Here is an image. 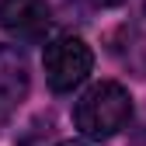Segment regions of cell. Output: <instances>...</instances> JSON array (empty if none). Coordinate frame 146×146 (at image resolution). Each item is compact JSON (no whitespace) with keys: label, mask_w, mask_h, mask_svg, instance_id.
Here are the masks:
<instances>
[{"label":"cell","mask_w":146,"mask_h":146,"mask_svg":"<svg viewBox=\"0 0 146 146\" xmlns=\"http://www.w3.org/2000/svg\"><path fill=\"white\" fill-rule=\"evenodd\" d=\"M0 25L21 42H38L49 31L45 0H0Z\"/></svg>","instance_id":"3957f363"},{"label":"cell","mask_w":146,"mask_h":146,"mask_svg":"<svg viewBox=\"0 0 146 146\" xmlns=\"http://www.w3.org/2000/svg\"><path fill=\"white\" fill-rule=\"evenodd\" d=\"M28 98V63L17 49L0 45V115L14 111Z\"/></svg>","instance_id":"277c9868"},{"label":"cell","mask_w":146,"mask_h":146,"mask_svg":"<svg viewBox=\"0 0 146 146\" xmlns=\"http://www.w3.org/2000/svg\"><path fill=\"white\" fill-rule=\"evenodd\" d=\"M98 7H118V4H125V0H94Z\"/></svg>","instance_id":"5b68a950"},{"label":"cell","mask_w":146,"mask_h":146,"mask_svg":"<svg viewBox=\"0 0 146 146\" xmlns=\"http://www.w3.org/2000/svg\"><path fill=\"white\" fill-rule=\"evenodd\" d=\"M59 146H84V143H77V139H66V143H59Z\"/></svg>","instance_id":"8992f818"},{"label":"cell","mask_w":146,"mask_h":146,"mask_svg":"<svg viewBox=\"0 0 146 146\" xmlns=\"http://www.w3.org/2000/svg\"><path fill=\"white\" fill-rule=\"evenodd\" d=\"M90 66H94V52L77 35H63V38H56L45 49V80L56 94L77 90L87 80Z\"/></svg>","instance_id":"7a4b0ae2"},{"label":"cell","mask_w":146,"mask_h":146,"mask_svg":"<svg viewBox=\"0 0 146 146\" xmlns=\"http://www.w3.org/2000/svg\"><path fill=\"white\" fill-rule=\"evenodd\" d=\"M132 118V98L129 90L115 80H101L87 90V94L77 101L73 108V122H77V129L87 136V139H111L118 136L125 125Z\"/></svg>","instance_id":"6da1fadb"}]
</instances>
